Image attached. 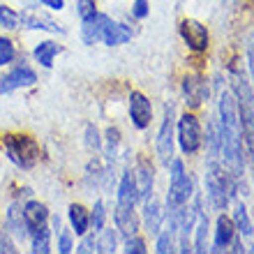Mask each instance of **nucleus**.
<instances>
[{
	"instance_id": "obj_1",
	"label": "nucleus",
	"mask_w": 254,
	"mask_h": 254,
	"mask_svg": "<svg viewBox=\"0 0 254 254\" xmlns=\"http://www.w3.org/2000/svg\"><path fill=\"white\" fill-rule=\"evenodd\" d=\"M220 153L224 155V167L238 185L245 169V155H243V127L238 104L231 93L220 95Z\"/></svg>"
},
{
	"instance_id": "obj_6",
	"label": "nucleus",
	"mask_w": 254,
	"mask_h": 254,
	"mask_svg": "<svg viewBox=\"0 0 254 254\" xmlns=\"http://www.w3.org/2000/svg\"><path fill=\"white\" fill-rule=\"evenodd\" d=\"M176 132H178V143H181V150L185 155H194L201 148V125L196 121V116L185 114L181 116V121L176 125Z\"/></svg>"
},
{
	"instance_id": "obj_25",
	"label": "nucleus",
	"mask_w": 254,
	"mask_h": 254,
	"mask_svg": "<svg viewBox=\"0 0 254 254\" xmlns=\"http://www.w3.org/2000/svg\"><path fill=\"white\" fill-rule=\"evenodd\" d=\"M157 252L160 254H167V252H174L176 250V224L174 220H169V229L164 231V234H157Z\"/></svg>"
},
{
	"instance_id": "obj_11",
	"label": "nucleus",
	"mask_w": 254,
	"mask_h": 254,
	"mask_svg": "<svg viewBox=\"0 0 254 254\" xmlns=\"http://www.w3.org/2000/svg\"><path fill=\"white\" fill-rule=\"evenodd\" d=\"M114 222H116V229L123 238H132L136 236L139 231V217L134 213V208H127V206H116V213H114Z\"/></svg>"
},
{
	"instance_id": "obj_15",
	"label": "nucleus",
	"mask_w": 254,
	"mask_h": 254,
	"mask_svg": "<svg viewBox=\"0 0 254 254\" xmlns=\"http://www.w3.org/2000/svg\"><path fill=\"white\" fill-rule=\"evenodd\" d=\"M162 222H164V210L153 196H148L143 201V227L150 236H157L162 229Z\"/></svg>"
},
{
	"instance_id": "obj_39",
	"label": "nucleus",
	"mask_w": 254,
	"mask_h": 254,
	"mask_svg": "<svg viewBox=\"0 0 254 254\" xmlns=\"http://www.w3.org/2000/svg\"><path fill=\"white\" fill-rule=\"evenodd\" d=\"M150 7H148V0H134V7H132V14L136 19H146Z\"/></svg>"
},
{
	"instance_id": "obj_21",
	"label": "nucleus",
	"mask_w": 254,
	"mask_h": 254,
	"mask_svg": "<svg viewBox=\"0 0 254 254\" xmlns=\"http://www.w3.org/2000/svg\"><path fill=\"white\" fill-rule=\"evenodd\" d=\"M67 217H69L72 234H76L79 238L88 234V229H90V213H88V210L81 206V203H72V206H69V213H67Z\"/></svg>"
},
{
	"instance_id": "obj_40",
	"label": "nucleus",
	"mask_w": 254,
	"mask_h": 254,
	"mask_svg": "<svg viewBox=\"0 0 254 254\" xmlns=\"http://www.w3.org/2000/svg\"><path fill=\"white\" fill-rule=\"evenodd\" d=\"M42 7H49V9H56V12H61L63 7H65V0H40Z\"/></svg>"
},
{
	"instance_id": "obj_34",
	"label": "nucleus",
	"mask_w": 254,
	"mask_h": 254,
	"mask_svg": "<svg viewBox=\"0 0 254 254\" xmlns=\"http://www.w3.org/2000/svg\"><path fill=\"white\" fill-rule=\"evenodd\" d=\"M86 146L90 148V150H100L102 148V136H100V132H97L95 125L86 127Z\"/></svg>"
},
{
	"instance_id": "obj_37",
	"label": "nucleus",
	"mask_w": 254,
	"mask_h": 254,
	"mask_svg": "<svg viewBox=\"0 0 254 254\" xmlns=\"http://www.w3.org/2000/svg\"><path fill=\"white\" fill-rule=\"evenodd\" d=\"M0 252H5V254L16 252V243L12 241V234H9V231H2V234H0Z\"/></svg>"
},
{
	"instance_id": "obj_19",
	"label": "nucleus",
	"mask_w": 254,
	"mask_h": 254,
	"mask_svg": "<svg viewBox=\"0 0 254 254\" xmlns=\"http://www.w3.org/2000/svg\"><path fill=\"white\" fill-rule=\"evenodd\" d=\"M136 185H134V176L132 171H125L121 178V185H118V192H116V206H127L134 208L136 203Z\"/></svg>"
},
{
	"instance_id": "obj_31",
	"label": "nucleus",
	"mask_w": 254,
	"mask_h": 254,
	"mask_svg": "<svg viewBox=\"0 0 254 254\" xmlns=\"http://www.w3.org/2000/svg\"><path fill=\"white\" fill-rule=\"evenodd\" d=\"M0 26L7 28V30H14V28H19V14L14 12L12 7L0 5Z\"/></svg>"
},
{
	"instance_id": "obj_28",
	"label": "nucleus",
	"mask_w": 254,
	"mask_h": 254,
	"mask_svg": "<svg viewBox=\"0 0 254 254\" xmlns=\"http://www.w3.org/2000/svg\"><path fill=\"white\" fill-rule=\"evenodd\" d=\"M104 220H107V208L102 201H95V208L93 213H90V227H93L95 234H100L102 229H104Z\"/></svg>"
},
{
	"instance_id": "obj_7",
	"label": "nucleus",
	"mask_w": 254,
	"mask_h": 254,
	"mask_svg": "<svg viewBox=\"0 0 254 254\" xmlns=\"http://www.w3.org/2000/svg\"><path fill=\"white\" fill-rule=\"evenodd\" d=\"M35 81H37V74H35L33 67L19 65L0 79V95H7V93H12V90H19V88H28V86H33Z\"/></svg>"
},
{
	"instance_id": "obj_12",
	"label": "nucleus",
	"mask_w": 254,
	"mask_h": 254,
	"mask_svg": "<svg viewBox=\"0 0 254 254\" xmlns=\"http://www.w3.org/2000/svg\"><path fill=\"white\" fill-rule=\"evenodd\" d=\"M132 28L125 26V23H118V21L109 19L104 23V30H102V42L107 47H121V44H127L132 40Z\"/></svg>"
},
{
	"instance_id": "obj_4",
	"label": "nucleus",
	"mask_w": 254,
	"mask_h": 254,
	"mask_svg": "<svg viewBox=\"0 0 254 254\" xmlns=\"http://www.w3.org/2000/svg\"><path fill=\"white\" fill-rule=\"evenodd\" d=\"M171 185H169V194H167V210H176V208L185 206L192 196V181L185 174L181 160H171Z\"/></svg>"
},
{
	"instance_id": "obj_38",
	"label": "nucleus",
	"mask_w": 254,
	"mask_h": 254,
	"mask_svg": "<svg viewBox=\"0 0 254 254\" xmlns=\"http://www.w3.org/2000/svg\"><path fill=\"white\" fill-rule=\"evenodd\" d=\"M83 238V243H81L79 248H76V252H97V238H95V234L93 236H81Z\"/></svg>"
},
{
	"instance_id": "obj_22",
	"label": "nucleus",
	"mask_w": 254,
	"mask_h": 254,
	"mask_svg": "<svg viewBox=\"0 0 254 254\" xmlns=\"http://www.w3.org/2000/svg\"><path fill=\"white\" fill-rule=\"evenodd\" d=\"M61 51H63V47L58 44V42L47 40V42H40V44L35 47L33 56H35V61L40 63L42 67H47V69H51V67H54L56 56L61 54Z\"/></svg>"
},
{
	"instance_id": "obj_41",
	"label": "nucleus",
	"mask_w": 254,
	"mask_h": 254,
	"mask_svg": "<svg viewBox=\"0 0 254 254\" xmlns=\"http://www.w3.org/2000/svg\"><path fill=\"white\" fill-rule=\"evenodd\" d=\"M248 61H250V74H252V81H254V35L248 44Z\"/></svg>"
},
{
	"instance_id": "obj_8",
	"label": "nucleus",
	"mask_w": 254,
	"mask_h": 254,
	"mask_svg": "<svg viewBox=\"0 0 254 254\" xmlns=\"http://www.w3.org/2000/svg\"><path fill=\"white\" fill-rule=\"evenodd\" d=\"M19 23L28 30H47V33H65V28H61L51 16H47L40 9H33V7H26L21 9L19 14Z\"/></svg>"
},
{
	"instance_id": "obj_24",
	"label": "nucleus",
	"mask_w": 254,
	"mask_h": 254,
	"mask_svg": "<svg viewBox=\"0 0 254 254\" xmlns=\"http://www.w3.org/2000/svg\"><path fill=\"white\" fill-rule=\"evenodd\" d=\"M234 227L243 238H250V236L254 234V227H252V220H250V215H248V208L243 206V203H238L234 210Z\"/></svg>"
},
{
	"instance_id": "obj_5",
	"label": "nucleus",
	"mask_w": 254,
	"mask_h": 254,
	"mask_svg": "<svg viewBox=\"0 0 254 254\" xmlns=\"http://www.w3.org/2000/svg\"><path fill=\"white\" fill-rule=\"evenodd\" d=\"M176 107L169 102L164 107V121H162L160 134H157V157L162 164H169L174 160V129H176Z\"/></svg>"
},
{
	"instance_id": "obj_26",
	"label": "nucleus",
	"mask_w": 254,
	"mask_h": 254,
	"mask_svg": "<svg viewBox=\"0 0 254 254\" xmlns=\"http://www.w3.org/2000/svg\"><path fill=\"white\" fill-rule=\"evenodd\" d=\"M97 238V252H116L118 250V236L114 229H102Z\"/></svg>"
},
{
	"instance_id": "obj_13",
	"label": "nucleus",
	"mask_w": 254,
	"mask_h": 254,
	"mask_svg": "<svg viewBox=\"0 0 254 254\" xmlns=\"http://www.w3.org/2000/svg\"><path fill=\"white\" fill-rule=\"evenodd\" d=\"M183 95H185V102H188V107L196 109L201 102L208 97V86H206V81L201 79V76H185V81H183Z\"/></svg>"
},
{
	"instance_id": "obj_2",
	"label": "nucleus",
	"mask_w": 254,
	"mask_h": 254,
	"mask_svg": "<svg viewBox=\"0 0 254 254\" xmlns=\"http://www.w3.org/2000/svg\"><path fill=\"white\" fill-rule=\"evenodd\" d=\"M206 192H208V199H210L213 208H217V210H224L231 203V196L236 194V181L231 178L229 171H224V167L217 160L208 162Z\"/></svg>"
},
{
	"instance_id": "obj_10",
	"label": "nucleus",
	"mask_w": 254,
	"mask_h": 254,
	"mask_svg": "<svg viewBox=\"0 0 254 254\" xmlns=\"http://www.w3.org/2000/svg\"><path fill=\"white\" fill-rule=\"evenodd\" d=\"M178 30H181L183 42L192 51H206L208 49V30L203 23H199V21H194V19H185Z\"/></svg>"
},
{
	"instance_id": "obj_33",
	"label": "nucleus",
	"mask_w": 254,
	"mask_h": 254,
	"mask_svg": "<svg viewBox=\"0 0 254 254\" xmlns=\"http://www.w3.org/2000/svg\"><path fill=\"white\" fill-rule=\"evenodd\" d=\"M58 252L61 254H69L74 250V243H72V231H65V229H61L58 231Z\"/></svg>"
},
{
	"instance_id": "obj_3",
	"label": "nucleus",
	"mask_w": 254,
	"mask_h": 254,
	"mask_svg": "<svg viewBox=\"0 0 254 254\" xmlns=\"http://www.w3.org/2000/svg\"><path fill=\"white\" fill-rule=\"evenodd\" d=\"M7 157L16 164L19 169H33L40 160V146L33 136L26 134H12L5 139Z\"/></svg>"
},
{
	"instance_id": "obj_20",
	"label": "nucleus",
	"mask_w": 254,
	"mask_h": 254,
	"mask_svg": "<svg viewBox=\"0 0 254 254\" xmlns=\"http://www.w3.org/2000/svg\"><path fill=\"white\" fill-rule=\"evenodd\" d=\"M234 234H236V227L234 222L229 220L227 215H220L217 217V229H215V252H222L227 250L231 243H234Z\"/></svg>"
},
{
	"instance_id": "obj_42",
	"label": "nucleus",
	"mask_w": 254,
	"mask_h": 254,
	"mask_svg": "<svg viewBox=\"0 0 254 254\" xmlns=\"http://www.w3.org/2000/svg\"><path fill=\"white\" fill-rule=\"evenodd\" d=\"M250 164H252V178H254V162H250Z\"/></svg>"
},
{
	"instance_id": "obj_32",
	"label": "nucleus",
	"mask_w": 254,
	"mask_h": 254,
	"mask_svg": "<svg viewBox=\"0 0 254 254\" xmlns=\"http://www.w3.org/2000/svg\"><path fill=\"white\" fill-rule=\"evenodd\" d=\"M76 14H79V19H81V21L93 19L95 14H97L95 0H79V2H76Z\"/></svg>"
},
{
	"instance_id": "obj_35",
	"label": "nucleus",
	"mask_w": 254,
	"mask_h": 254,
	"mask_svg": "<svg viewBox=\"0 0 254 254\" xmlns=\"http://www.w3.org/2000/svg\"><path fill=\"white\" fill-rule=\"evenodd\" d=\"M125 252L127 254H146V243L141 241V238H136V236H132V238H127L125 243Z\"/></svg>"
},
{
	"instance_id": "obj_30",
	"label": "nucleus",
	"mask_w": 254,
	"mask_h": 254,
	"mask_svg": "<svg viewBox=\"0 0 254 254\" xmlns=\"http://www.w3.org/2000/svg\"><path fill=\"white\" fill-rule=\"evenodd\" d=\"M16 58V49H14L12 40L9 37H2L0 35V67L9 65V63Z\"/></svg>"
},
{
	"instance_id": "obj_9",
	"label": "nucleus",
	"mask_w": 254,
	"mask_h": 254,
	"mask_svg": "<svg viewBox=\"0 0 254 254\" xmlns=\"http://www.w3.org/2000/svg\"><path fill=\"white\" fill-rule=\"evenodd\" d=\"M129 118H132V125L136 129H146L153 121V107H150V100H148L143 93L134 90L129 95Z\"/></svg>"
},
{
	"instance_id": "obj_18",
	"label": "nucleus",
	"mask_w": 254,
	"mask_h": 254,
	"mask_svg": "<svg viewBox=\"0 0 254 254\" xmlns=\"http://www.w3.org/2000/svg\"><path fill=\"white\" fill-rule=\"evenodd\" d=\"M109 21L107 14H95L93 19L88 21H81L83 26H81V40L86 42V44H95V42H102V30H104V23Z\"/></svg>"
},
{
	"instance_id": "obj_36",
	"label": "nucleus",
	"mask_w": 254,
	"mask_h": 254,
	"mask_svg": "<svg viewBox=\"0 0 254 254\" xmlns=\"http://www.w3.org/2000/svg\"><path fill=\"white\" fill-rule=\"evenodd\" d=\"M107 139H109V160H114L116 150H118V143H121V132L111 127V129L107 132Z\"/></svg>"
},
{
	"instance_id": "obj_27",
	"label": "nucleus",
	"mask_w": 254,
	"mask_h": 254,
	"mask_svg": "<svg viewBox=\"0 0 254 254\" xmlns=\"http://www.w3.org/2000/svg\"><path fill=\"white\" fill-rule=\"evenodd\" d=\"M208 243V217L201 215L196 217V245H194V252H206Z\"/></svg>"
},
{
	"instance_id": "obj_17",
	"label": "nucleus",
	"mask_w": 254,
	"mask_h": 254,
	"mask_svg": "<svg viewBox=\"0 0 254 254\" xmlns=\"http://www.w3.org/2000/svg\"><path fill=\"white\" fill-rule=\"evenodd\" d=\"M23 217H26V227L33 234L35 229H40L42 224H47L49 220V208L40 201H28L23 203Z\"/></svg>"
},
{
	"instance_id": "obj_29",
	"label": "nucleus",
	"mask_w": 254,
	"mask_h": 254,
	"mask_svg": "<svg viewBox=\"0 0 254 254\" xmlns=\"http://www.w3.org/2000/svg\"><path fill=\"white\" fill-rule=\"evenodd\" d=\"M208 146H210V160H217V155H220V125L217 123H210L208 125Z\"/></svg>"
},
{
	"instance_id": "obj_14",
	"label": "nucleus",
	"mask_w": 254,
	"mask_h": 254,
	"mask_svg": "<svg viewBox=\"0 0 254 254\" xmlns=\"http://www.w3.org/2000/svg\"><path fill=\"white\" fill-rule=\"evenodd\" d=\"M132 176H134V185H136V199L146 201L153 194V181H155L153 167L148 162H139V167H136V171Z\"/></svg>"
},
{
	"instance_id": "obj_23",
	"label": "nucleus",
	"mask_w": 254,
	"mask_h": 254,
	"mask_svg": "<svg viewBox=\"0 0 254 254\" xmlns=\"http://www.w3.org/2000/svg\"><path fill=\"white\" fill-rule=\"evenodd\" d=\"M30 245H33L35 254H49L51 252V231L47 229V224H42L40 229H35L30 234Z\"/></svg>"
},
{
	"instance_id": "obj_16",
	"label": "nucleus",
	"mask_w": 254,
	"mask_h": 254,
	"mask_svg": "<svg viewBox=\"0 0 254 254\" xmlns=\"http://www.w3.org/2000/svg\"><path fill=\"white\" fill-rule=\"evenodd\" d=\"M7 229H9V234L21 243L30 236V231H28V227H26V217H23V206H21V203H12V206L7 208Z\"/></svg>"
}]
</instances>
